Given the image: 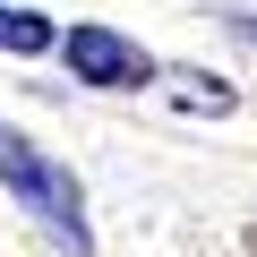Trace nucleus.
Segmentation results:
<instances>
[{
    "instance_id": "obj_1",
    "label": "nucleus",
    "mask_w": 257,
    "mask_h": 257,
    "mask_svg": "<svg viewBox=\"0 0 257 257\" xmlns=\"http://www.w3.org/2000/svg\"><path fill=\"white\" fill-rule=\"evenodd\" d=\"M0 189H9L69 257H94V223H86V189H77V172L69 163H52L18 120H0Z\"/></svg>"
},
{
    "instance_id": "obj_2",
    "label": "nucleus",
    "mask_w": 257,
    "mask_h": 257,
    "mask_svg": "<svg viewBox=\"0 0 257 257\" xmlns=\"http://www.w3.org/2000/svg\"><path fill=\"white\" fill-rule=\"evenodd\" d=\"M60 60H69L77 86H103V94H128V86L155 77L146 43H128V35H111V26H69V35H60Z\"/></svg>"
},
{
    "instance_id": "obj_3",
    "label": "nucleus",
    "mask_w": 257,
    "mask_h": 257,
    "mask_svg": "<svg viewBox=\"0 0 257 257\" xmlns=\"http://www.w3.org/2000/svg\"><path fill=\"white\" fill-rule=\"evenodd\" d=\"M60 35L43 26V18H26V9H0V52H52Z\"/></svg>"
},
{
    "instance_id": "obj_4",
    "label": "nucleus",
    "mask_w": 257,
    "mask_h": 257,
    "mask_svg": "<svg viewBox=\"0 0 257 257\" xmlns=\"http://www.w3.org/2000/svg\"><path fill=\"white\" fill-rule=\"evenodd\" d=\"M231 26H240V35H248V43H257V18H231Z\"/></svg>"
}]
</instances>
